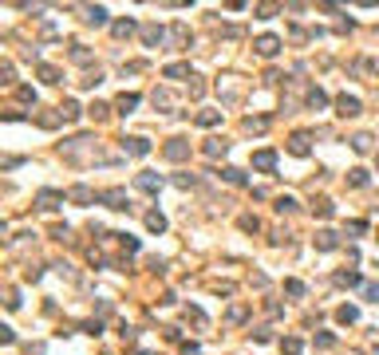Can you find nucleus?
I'll use <instances>...</instances> for the list:
<instances>
[{
    "label": "nucleus",
    "instance_id": "a211bd4d",
    "mask_svg": "<svg viewBox=\"0 0 379 355\" xmlns=\"http://www.w3.org/2000/svg\"><path fill=\"white\" fill-rule=\"evenodd\" d=\"M340 284H348V288H351V284H360V276H356V272H340Z\"/></svg>",
    "mask_w": 379,
    "mask_h": 355
},
{
    "label": "nucleus",
    "instance_id": "1a4fd4ad",
    "mask_svg": "<svg viewBox=\"0 0 379 355\" xmlns=\"http://www.w3.org/2000/svg\"><path fill=\"white\" fill-rule=\"evenodd\" d=\"M60 197H63V193H56V190H44V193H40V206H44V209H56V201H60Z\"/></svg>",
    "mask_w": 379,
    "mask_h": 355
},
{
    "label": "nucleus",
    "instance_id": "7ed1b4c3",
    "mask_svg": "<svg viewBox=\"0 0 379 355\" xmlns=\"http://www.w3.org/2000/svg\"><path fill=\"white\" fill-rule=\"evenodd\" d=\"M276 47H281V40H276V36H261V40H257V52H261V56H276Z\"/></svg>",
    "mask_w": 379,
    "mask_h": 355
},
{
    "label": "nucleus",
    "instance_id": "9b49d317",
    "mask_svg": "<svg viewBox=\"0 0 379 355\" xmlns=\"http://www.w3.org/2000/svg\"><path fill=\"white\" fill-rule=\"evenodd\" d=\"M87 24H107V8H87Z\"/></svg>",
    "mask_w": 379,
    "mask_h": 355
},
{
    "label": "nucleus",
    "instance_id": "ddd939ff",
    "mask_svg": "<svg viewBox=\"0 0 379 355\" xmlns=\"http://www.w3.org/2000/svg\"><path fill=\"white\" fill-rule=\"evenodd\" d=\"M186 71H190V67H186V63H170V67H166V79H182Z\"/></svg>",
    "mask_w": 379,
    "mask_h": 355
},
{
    "label": "nucleus",
    "instance_id": "4468645a",
    "mask_svg": "<svg viewBox=\"0 0 379 355\" xmlns=\"http://www.w3.org/2000/svg\"><path fill=\"white\" fill-rule=\"evenodd\" d=\"M316 245H320V249H336V233H320Z\"/></svg>",
    "mask_w": 379,
    "mask_h": 355
},
{
    "label": "nucleus",
    "instance_id": "dca6fc26",
    "mask_svg": "<svg viewBox=\"0 0 379 355\" xmlns=\"http://www.w3.org/2000/svg\"><path fill=\"white\" fill-rule=\"evenodd\" d=\"M285 288H288V296H304V284L300 281H288Z\"/></svg>",
    "mask_w": 379,
    "mask_h": 355
},
{
    "label": "nucleus",
    "instance_id": "f03ea898",
    "mask_svg": "<svg viewBox=\"0 0 379 355\" xmlns=\"http://www.w3.org/2000/svg\"><path fill=\"white\" fill-rule=\"evenodd\" d=\"M336 107H340V115H360V99H348V95H340V99H336Z\"/></svg>",
    "mask_w": 379,
    "mask_h": 355
},
{
    "label": "nucleus",
    "instance_id": "9d476101",
    "mask_svg": "<svg viewBox=\"0 0 379 355\" xmlns=\"http://www.w3.org/2000/svg\"><path fill=\"white\" fill-rule=\"evenodd\" d=\"M138 107V95H119V111L127 115V111H135Z\"/></svg>",
    "mask_w": 379,
    "mask_h": 355
},
{
    "label": "nucleus",
    "instance_id": "f257e3e1",
    "mask_svg": "<svg viewBox=\"0 0 379 355\" xmlns=\"http://www.w3.org/2000/svg\"><path fill=\"white\" fill-rule=\"evenodd\" d=\"M253 166H257V170H273L276 154H273V150H257V154H253Z\"/></svg>",
    "mask_w": 379,
    "mask_h": 355
},
{
    "label": "nucleus",
    "instance_id": "20e7f679",
    "mask_svg": "<svg viewBox=\"0 0 379 355\" xmlns=\"http://www.w3.org/2000/svg\"><path fill=\"white\" fill-rule=\"evenodd\" d=\"M103 201H107L111 209H127V193H122V190H107Z\"/></svg>",
    "mask_w": 379,
    "mask_h": 355
},
{
    "label": "nucleus",
    "instance_id": "2eb2a0df",
    "mask_svg": "<svg viewBox=\"0 0 379 355\" xmlns=\"http://www.w3.org/2000/svg\"><path fill=\"white\" fill-rule=\"evenodd\" d=\"M225 182H233V186H241V182H245V174H241V170H225Z\"/></svg>",
    "mask_w": 379,
    "mask_h": 355
},
{
    "label": "nucleus",
    "instance_id": "f3484780",
    "mask_svg": "<svg viewBox=\"0 0 379 355\" xmlns=\"http://www.w3.org/2000/svg\"><path fill=\"white\" fill-rule=\"evenodd\" d=\"M197 122H201V126H213V122H217V115H213V111H206V115H197Z\"/></svg>",
    "mask_w": 379,
    "mask_h": 355
},
{
    "label": "nucleus",
    "instance_id": "39448f33",
    "mask_svg": "<svg viewBox=\"0 0 379 355\" xmlns=\"http://www.w3.org/2000/svg\"><path fill=\"white\" fill-rule=\"evenodd\" d=\"M127 150L131 154H150V142L146 138H127Z\"/></svg>",
    "mask_w": 379,
    "mask_h": 355
},
{
    "label": "nucleus",
    "instance_id": "f8f14e48",
    "mask_svg": "<svg viewBox=\"0 0 379 355\" xmlns=\"http://www.w3.org/2000/svg\"><path fill=\"white\" fill-rule=\"evenodd\" d=\"M292 154H308V138H304V134H296V138H292Z\"/></svg>",
    "mask_w": 379,
    "mask_h": 355
},
{
    "label": "nucleus",
    "instance_id": "6e6552de",
    "mask_svg": "<svg viewBox=\"0 0 379 355\" xmlns=\"http://www.w3.org/2000/svg\"><path fill=\"white\" fill-rule=\"evenodd\" d=\"M166 158H186V142L182 138H174V142L166 146Z\"/></svg>",
    "mask_w": 379,
    "mask_h": 355
},
{
    "label": "nucleus",
    "instance_id": "423d86ee",
    "mask_svg": "<svg viewBox=\"0 0 379 355\" xmlns=\"http://www.w3.org/2000/svg\"><path fill=\"white\" fill-rule=\"evenodd\" d=\"M138 186H142L146 193H154L158 186H162V178H154V174H138Z\"/></svg>",
    "mask_w": 379,
    "mask_h": 355
},
{
    "label": "nucleus",
    "instance_id": "0eeeda50",
    "mask_svg": "<svg viewBox=\"0 0 379 355\" xmlns=\"http://www.w3.org/2000/svg\"><path fill=\"white\" fill-rule=\"evenodd\" d=\"M146 229H150V233H162V229H166V217H162V213H150V217H146Z\"/></svg>",
    "mask_w": 379,
    "mask_h": 355
}]
</instances>
